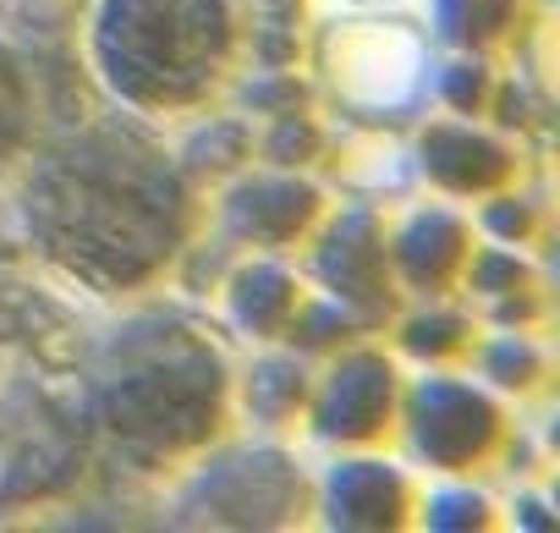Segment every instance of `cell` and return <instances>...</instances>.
<instances>
[{
    "label": "cell",
    "mask_w": 560,
    "mask_h": 533,
    "mask_svg": "<svg viewBox=\"0 0 560 533\" xmlns=\"http://www.w3.org/2000/svg\"><path fill=\"white\" fill-rule=\"evenodd\" d=\"M456 253H462V225L445 220V215H423L407 231V242H401V258H407V276L412 281H440L451 264H456Z\"/></svg>",
    "instance_id": "cell-10"
},
{
    "label": "cell",
    "mask_w": 560,
    "mask_h": 533,
    "mask_svg": "<svg viewBox=\"0 0 560 533\" xmlns=\"http://www.w3.org/2000/svg\"><path fill=\"white\" fill-rule=\"evenodd\" d=\"M298 391H303L298 369H280V363H269V369L258 374V385H253V402H258V413H280L287 402H298Z\"/></svg>",
    "instance_id": "cell-13"
},
{
    "label": "cell",
    "mask_w": 560,
    "mask_h": 533,
    "mask_svg": "<svg viewBox=\"0 0 560 533\" xmlns=\"http://www.w3.org/2000/svg\"><path fill=\"white\" fill-rule=\"evenodd\" d=\"M330 506H336V522H396L401 517V478L374 467V462H358V467H341L336 484H330Z\"/></svg>",
    "instance_id": "cell-7"
},
{
    "label": "cell",
    "mask_w": 560,
    "mask_h": 533,
    "mask_svg": "<svg viewBox=\"0 0 560 533\" xmlns=\"http://www.w3.org/2000/svg\"><path fill=\"white\" fill-rule=\"evenodd\" d=\"M380 264H385V253H380L374 225H369L363 215L341 220V225H336V236H330V247H325V276H330V287H336L341 298H352V303L385 309Z\"/></svg>",
    "instance_id": "cell-6"
},
{
    "label": "cell",
    "mask_w": 560,
    "mask_h": 533,
    "mask_svg": "<svg viewBox=\"0 0 560 533\" xmlns=\"http://www.w3.org/2000/svg\"><path fill=\"white\" fill-rule=\"evenodd\" d=\"M50 242L100 281H132L160 258L176 220V187L121 149L72 154L39 187Z\"/></svg>",
    "instance_id": "cell-1"
},
{
    "label": "cell",
    "mask_w": 560,
    "mask_h": 533,
    "mask_svg": "<svg viewBox=\"0 0 560 533\" xmlns=\"http://www.w3.org/2000/svg\"><path fill=\"white\" fill-rule=\"evenodd\" d=\"M478 94H483V78H478V72H456V78H451V100H456L462 111L478 105Z\"/></svg>",
    "instance_id": "cell-15"
},
{
    "label": "cell",
    "mask_w": 560,
    "mask_h": 533,
    "mask_svg": "<svg viewBox=\"0 0 560 533\" xmlns=\"http://www.w3.org/2000/svg\"><path fill=\"white\" fill-rule=\"evenodd\" d=\"M494 225H500V231H522L527 215H522V209H516V215H511V209H494Z\"/></svg>",
    "instance_id": "cell-19"
},
{
    "label": "cell",
    "mask_w": 560,
    "mask_h": 533,
    "mask_svg": "<svg viewBox=\"0 0 560 533\" xmlns=\"http://www.w3.org/2000/svg\"><path fill=\"white\" fill-rule=\"evenodd\" d=\"M292 309V281L280 276V270H253L247 281H242V320L247 325H275L280 314Z\"/></svg>",
    "instance_id": "cell-11"
},
{
    "label": "cell",
    "mask_w": 560,
    "mask_h": 533,
    "mask_svg": "<svg viewBox=\"0 0 560 533\" xmlns=\"http://www.w3.org/2000/svg\"><path fill=\"white\" fill-rule=\"evenodd\" d=\"M407 347L412 352H445V347H456V320H423V325H412V336H407Z\"/></svg>",
    "instance_id": "cell-14"
},
{
    "label": "cell",
    "mask_w": 560,
    "mask_h": 533,
    "mask_svg": "<svg viewBox=\"0 0 560 533\" xmlns=\"http://www.w3.org/2000/svg\"><path fill=\"white\" fill-rule=\"evenodd\" d=\"M214 391H220L214 363L192 352V358L154 363L132 380H116L105 396V418L127 440L182 445V440H198L203 424L214 418Z\"/></svg>",
    "instance_id": "cell-3"
},
{
    "label": "cell",
    "mask_w": 560,
    "mask_h": 533,
    "mask_svg": "<svg viewBox=\"0 0 560 533\" xmlns=\"http://www.w3.org/2000/svg\"><path fill=\"white\" fill-rule=\"evenodd\" d=\"M385 407H390V369H385L380 358H352V363L336 374L319 424H325V434L358 440V434H374V429H380Z\"/></svg>",
    "instance_id": "cell-5"
},
{
    "label": "cell",
    "mask_w": 560,
    "mask_h": 533,
    "mask_svg": "<svg viewBox=\"0 0 560 533\" xmlns=\"http://www.w3.org/2000/svg\"><path fill=\"white\" fill-rule=\"evenodd\" d=\"M314 209L308 187H247L236 198V225L253 236H292Z\"/></svg>",
    "instance_id": "cell-9"
},
{
    "label": "cell",
    "mask_w": 560,
    "mask_h": 533,
    "mask_svg": "<svg viewBox=\"0 0 560 533\" xmlns=\"http://www.w3.org/2000/svg\"><path fill=\"white\" fill-rule=\"evenodd\" d=\"M412 418H418V445L434 462H467L494 434V413L472 391H456V385H423Z\"/></svg>",
    "instance_id": "cell-4"
},
{
    "label": "cell",
    "mask_w": 560,
    "mask_h": 533,
    "mask_svg": "<svg viewBox=\"0 0 560 533\" xmlns=\"http://www.w3.org/2000/svg\"><path fill=\"white\" fill-rule=\"evenodd\" d=\"M478 511H483L478 500H440V511H434V522H467V517L478 522Z\"/></svg>",
    "instance_id": "cell-17"
},
{
    "label": "cell",
    "mask_w": 560,
    "mask_h": 533,
    "mask_svg": "<svg viewBox=\"0 0 560 533\" xmlns=\"http://www.w3.org/2000/svg\"><path fill=\"white\" fill-rule=\"evenodd\" d=\"M100 45L127 94L182 100L203 89L225 45V12L220 0H110Z\"/></svg>",
    "instance_id": "cell-2"
},
{
    "label": "cell",
    "mask_w": 560,
    "mask_h": 533,
    "mask_svg": "<svg viewBox=\"0 0 560 533\" xmlns=\"http://www.w3.org/2000/svg\"><path fill=\"white\" fill-rule=\"evenodd\" d=\"M429 171L451 187H489L505 176V154L472 132H434L429 138Z\"/></svg>",
    "instance_id": "cell-8"
},
{
    "label": "cell",
    "mask_w": 560,
    "mask_h": 533,
    "mask_svg": "<svg viewBox=\"0 0 560 533\" xmlns=\"http://www.w3.org/2000/svg\"><path fill=\"white\" fill-rule=\"evenodd\" d=\"M516 276H522V270H516L511 258H489L483 270H478V281H483V287H494V281H516Z\"/></svg>",
    "instance_id": "cell-18"
},
{
    "label": "cell",
    "mask_w": 560,
    "mask_h": 533,
    "mask_svg": "<svg viewBox=\"0 0 560 533\" xmlns=\"http://www.w3.org/2000/svg\"><path fill=\"white\" fill-rule=\"evenodd\" d=\"M12 121H18V94H12V72H7V61H0V132H12Z\"/></svg>",
    "instance_id": "cell-16"
},
{
    "label": "cell",
    "mask_w": 560,
    "mask_h": 533,
    "mask_svg": "<svg viewBox=\"0 0 560 533\" xmlns=\"http://www.w3.org/2000/svg\"><path fill=\"white\" fill-rule=\"evenodd\" d=\"M505 7L511 0H445V28L456 39H472V34H494L505 23Z\"/></svg>",
    "instance_id": "cell-12"
}]
</instances>
